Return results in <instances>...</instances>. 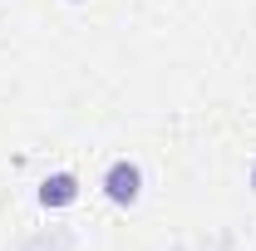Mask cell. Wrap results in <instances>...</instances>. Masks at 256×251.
<instances>
[{"label":"cell","mask_w":256,"mask_h":251,"mask_svg":"<svg viewBox=\"0 0 256 251\" xmlns=\"http://www.w3.org/2000/svg\"><path fill=\"white\" fill-rule=\"evenodd\" d=\"M138 182H143L138 168H133V162H118V168L108 172V197H114V202H133V197H138Z\"/></svg>","instance_id":"cell-1"},{"label":"cell","mask_w":256,"mask_h":251,"mask_svg":"<svg viewBox=\"0 0 256 251\" xmlns=\"http://www.w3.org/2000/svg\"><path fill=\"white\" fill-rule=\"evenodd\" d=\"M40 202H44V207H64V202H74V178H69V172L50 178V182L40 188Z\"/></svg>","instance_id":"cell-2"},{"label":"cell","mask_w":256,"mask_h":251,"mask_svg":"<svg viewBox=\"0 0 256 251\" xmlns=\"http://www.w3.org/2000/svg\"><path fill=\"white\" fill-rule=\"evenodd\" d=\"M252 182H256V178H252Z\"/></svg>","instance_id":"cell-3"}]
</instances>
